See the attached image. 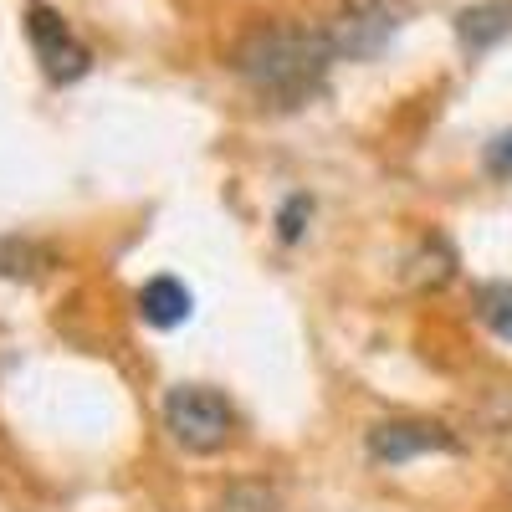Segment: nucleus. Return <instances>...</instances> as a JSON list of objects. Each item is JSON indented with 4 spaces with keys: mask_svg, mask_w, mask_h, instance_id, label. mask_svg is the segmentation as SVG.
I'll use <instances>...</instances> for the list:
<instances>
[{
    "mask_svg": "<svg viewBox=\"0 0 512 512\" xmlns=\"http://www.w3.org/2000/svg\"><path fill=\"white\" fill-rule=\"evenodd\" d=\"M338 62L328 31H308V26H287V21H262L251 26L236 52L231 67L251 93L272 98L277 108H297L318 98V88L328 82V67Z\"/></svg>",
    "mask_w": 512,
    "mask_h": 512,
    "instance_id": "1",
    "label": "nucleus"
},
{
    "mask_svg": "<svg viewBox=\"0 0 512 512\" xmlns=\"http://www.w3.org/2000/svg\"><path fill=\"white\" fill-rule=\"evenodd\" d=\"M164 425L185 451L216 456L236 436V410L221 390H210V384H175V390L164 395Z\"/></svg>",
    "mask_w": 512,
    "mask_h": 512,
    "instance_id": "2",
    "label": "nucleus"
},
{
    "mask_svg": "<svg viewBox=\"0 0 512 512\" xmlns=\"http://www.w3.org/2000/svg\"><path fill=\"white\" fill-rule=\"evenodd\" d=\"M323 31H328L338 57L369 62L390 47V36L400 31V11H395V0H349V6L333 11V21Z\"/></svg>",
    "mask_w": 512,
    "mask_h": 512,
    "instance_id": "3",
    "label": "nucleus"
},
{
    "mask_svg": "<svg viewBox=\"0 0 512 512\" xmlns=\"http://www.w3.org/2000/svg\"><path fill=\"white\" fill-rule=\"evenodd\" d=\"M26 36H31V52H36L41 72H47L52 82H77V77H88L93 52L72 36V26H67L52 6L31 0V6H26Z\"/></svg>",
    "mask_w": 512,
    "mask_h": 512,
    "instance_id": "4",
    "label": "nucleus"
},
{
    "mask_svg": "<svg viewBox=\"0 0 512 512\" xmlns=\"http://www.w3.org/2000/svg\"><path fill=\"white\" fill-rule=\"evenodd\" d=\"M364 451L379 466H405V461L431 456V451H456V436L441 420H379V425H369Z\"/></svg>",
    "mask_w": 512,
    "mask_h": 512,
    "instance_id": "5",
    "label": "nucleus"
},
{
    "mask_svg": "<svg viewBox=\"0 0 512 512\" xmlns=\"http://www.w3.org/2000/svg\"><path fill=\"white\" fill-rule=\"evenodd\" d=\"M195 313V297L180 277H149L139 287V318L149 328H180Z\"/></svg>",
    "mask_w": 512,
    "mask_h": 512,
    "instance_id": "6",
    "label": "nucleus"
},
{
    "mask_svg": "<svg viewBox=\"0 0 512 512\" xmlns=\"http://www.w3.org/2000/svg\"><path fill=\"white\" fill-rule=\"evenodd\" d=\"M502 36H512V0H477L456 16V41L466 52H487Z\"/></svg>",
    "mask_w": 512,
    "mask_h": 512,
    "instance_id": "7",
    "label": "nucleus"
},
{
    "mask_svg": "<svg viewBox=\"0 0 512 512\" xmlns=\"http://www.w3.org/2000/svg\"><path fill=\"white\" fill-rule=\"evenodd\" d=\"M405 267H410L405 277H410L415 287H431V292H436V287H446V282L456 277V251H451L446 236H425V241L405 256Z\"/></svg>",
    "mask_w": 512,
    "mask_h": 512,
    "instance_id": "8",
    "label": "nucleus"
},
{
    "mask_svg": "<svg viewBox=\"0 0 512 512\" xmlns=\"http://www.w3.org/2000/svg\"><path fill=\"white\" fill-rule=\"evenodd\" d=\"M477 318L512 344V282H487L477 287Z\"/></svg>",
    "mask_w": 512,
    "mask_h": 512,
    "instance_id": "9",
    "label": "nucleus"
},
{
    "mask_svg": "<svg viewBox=\"0 0 512 512\" xmlns=\"http://www.w3.org/2000/svg\"><path fill=\"white\" fill-rule=\"evenodd\" d=\"M308 221H313V200L308 195H287L282 216H277V236L287 246H297V241H303V231H308Z\"/></svg>",
    "mask_w": 512,
    "mask_h": 512,
    "instance_id": "10",
    "label": "nucleus"
},
{
    "mask_svg": "<svg viewBox=\"0 0 512 512\" xmlns=\"http://www.w3.org/2000/svg\"><path fill=\"white\" fill-rule=\"evenodd\" d=\"M487 169H492L497 180H512V134H502V139L487 144Z\"/></svg>",
    "mask_w": 512,
    "mask_h": 512,
    "instance_id": "11",
    "label": "nucleus"
}]
</instances>
